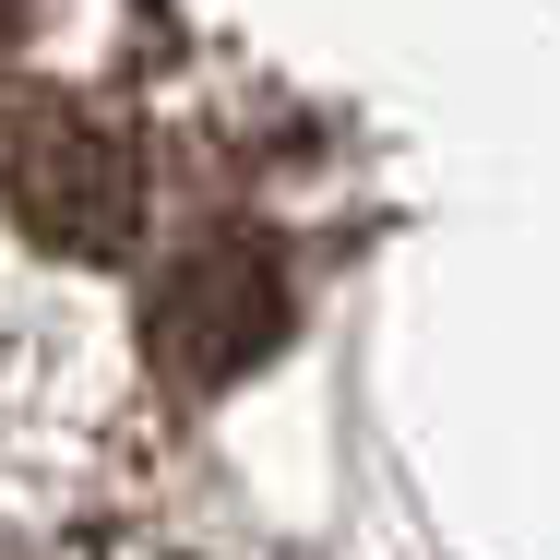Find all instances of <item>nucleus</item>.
Masks as SVG:
<instances>
[{
	"label": "nucleus",
	"instance_id": "3",
	"mask_svg": "<svg viewBox=\"0 0 560 560\" xmlns=\"http://www.w3.org/2000/svg\"><path fill=\"white\" fill-rule=\"evenodd\" d=\"M12 12H24V0H0V36H12Z\"/></svg>",
	"mask_w": 560,
	"mask_h": 560
},
{
	"label": "nucleus",
	"instance_id": "1",
	"mask_svg": "<svg viewBox=\"0 0 560 560\" xmlns=\"http://www.w3.org/2000/svg\"><path fill=\"white\" fill-rule=\"evenodd\" d=\"M287 323H299L287 250H275L262 226H215V238H191V250L167 262V287H155V311H143V346H155L167 382L215 394L238 370H262V358L287 346Z\"/></svg>",
	"mask_w": 560,
	"mask_h": 560
},
{
	"label": "nucleus",
	"instance_id": "2",
	"mask_svg": "<svg viewBox=\"0 0 560 560\" xmlns=\"http://www.w3.org/2000/svg\"><path fill=\"white\" fill-rule=\"evenodd\" d=\"M131 215H143V167H131L119 131L60 108V119H36V131L12 143V226H24V238L96 262V250L131 238Z\"/></svg>",
	"mask_w": 560,
	"mask_h": 560
}]
</instances>
